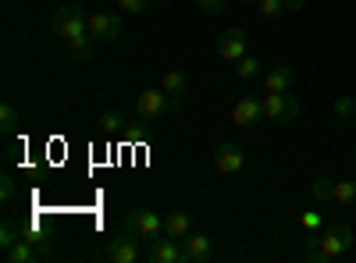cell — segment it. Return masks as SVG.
Masks as SVG:
<instances>
[{"label":"cell","instance_id":"cell-1","mask_svg":"<svg viewBox=\"0 0 356 263\" xmlns=\"http://www.w3.org/2000/svg\"><path fill=\"white\" fill-rule=\"evenodd\" d=\"M307 246H310V260H314V263H328V260H339V256L353 253L356 235H353L349 224H332V228H324V231H321V228L310 231Z\"/></svg>","mask_w":356,"mask_h":263},{"label":"cell","instance_id":"cell-2","mask_svg":"<svg viewBox=\"0 0 356 263\" xmlns=\"http://www.w3.org/2000/svg\"><path fill=\"white\" fill-rule=\"evenodd\" d=\"M50 28H54V33L61 36L65 43H72V40H79V36L89 33V15H86V8H79V4H65V8L54 11Z\"/></svg>","mask_w":356,"mask_h":263},{"label":"cell","instance_id":"cell-3","mask_svg":"<svg viewBox=\"0 0 356 263\" xmlns=\"http://www.w3.org/2000/svg\"><path fill=\"white\" fill-rule=\"evenodd\" d=\"M264 121H275V125H289L300 118V100L289 96V93H264Z\"/></svg>","mask_w":356,"mask_h":263},{"label":"cell","instance_id":"cell-4","mask_svg":"<svg viewBox=\"0 0 356 263\" xmlns=\"http://www.w3.org/2000/svg\"><path fill=\"white\" fill-rule=\"evenodd\" d=\"M175 107H178V100L168 96L161 85H157V90H143L136 96V114L143 121H157V118H164V110H175Z\"/></svg>","mask_w":356,"mask_h":263},{"label":"cell","instance_id":"cell-5","mask_svg":"<svg viewBox=\"0 0 356 263\" xmlns=\"http://www.w3.org/2000/svg\"><path fill=\"white\" fill-rule=\"evenodd\" d=\"M122 224H125V231H136L139 239H150V242L164 235V217H161V214H154V210H146V207L129 210Z\"/></svg>","mask_w":356,"mask_h":263},{"label":"cell","instance_id":"cell-6","mask_svg":"<svg viewBox=\"0 0 356 263\" xmlns=\"http://www.w3.org/2000/svg\"><path fill=\"white\" fill-rule=\"evenodd\" d=\"M139 256H143V249H139V235H136V231H122V235H114L107 242V260L111 263H136Z\"/></svg>","mask_w":356,"mask_h":263},{"label":"cell","instance_id":"cell-7","mask_svg":"<svg viewBox=\"0 0 356 263\" xmlns=\"http://www.w3.org/2000/svg\"><path fill=\"white\" fill-rule=\"evenodd\" d=\"M89 36H93L97 43H111L122 36V15L114 11H93L89 15Z\"/></svg>","mask_w":356,"mask_h":263},{"label":"cell","instance_id":"cell-8","mask_svg":"<svg viewBox=\"0 0 356 263\" xmlns=\"http://www.w3.org/2000/svg\"><path fill=\"white\" fill-rule=\"evenodd\" d=\"M146 260H150V263H189V256H186V249H182V239H171V235L154 239Z\"/></svg>","mask_w":356,"mask_h":263},{"label":"cell","instance_id":"cell-9","mask_svg":"<svg viewBox=\"0 0 356 263\" xmlns=\"http://www.w3.org/2000/svg\"><path fill=\"white\" fill-rule=\"evenodd\" d=\"M214 167L221 174H239L246 167V153H243V146L239 142H218V150H214Z\"/></svg>","mask_w":356,"mask_h":263},{"label":"cell","instance_id":"cell-10","mask_svg":"<svg viewBox=\"0 0 356 263\" xmlns=\"http://www.w3.org/2000/svg\"><path fill=\"white\" fill-rule=\"evenodd\" d=\"M260 121H264V100H260V96H243L239 103L232 107V125L257 128Z\"/></svg>","mask_w":356,"mask_h":263},{"label":"cell","instance_id":"cell-11","mask_svg":"<svg viewBox=\"0 0 356 263\" xmlns=\"http://www.w3.org/2000/svg\"><path fill=\"white\" fill-rule=\"evenodd\" d=\"M182 249L189 256V263H211L214 260V242L203 235V231H189L182 239Z\"/></svg>","mask_w":356,"mask_h":263},{"label":"cell","instance_id":"cell-12","mask_svg":"<svg viewBox=\"0 0 356 263\" xmlns=\"http://www.w3.org/2000/svg\"><path fill=\"white\" fill-rule=\"evenodd\" d=\"M246 53V33L243 28H228V33H221V40H218V57L221 61H239V57Z\"/></svg>","mask_w":356,"mask_h":263},{"label":"cell","instance_id":"cell-13","mask_svg":"<svg viewBox=\"0 0 356 263\" xmlns=\"http://www.w3.org/2000/svg\"><path fill=\"white\" fill-rule=\"evenodd\" d=\"M4 260H8V263H43V260H50V256H47L36 242L22 239L18 246H11V249L4 253Z\"/></svg>","mask_w":356,"mask_h":263},{"label":"cell","instance_id":"cell-14","mask_svg":"<svg viewBox=\"0 0 356 263\" xmlns=\"http://www.w3.org/2000/svg\"><path fill=\"white\" fill-rule=\"evenodd\" d=\"M292 82H296V71L289 65H278V68H271V71L264 75V90L267 93H289Z\"/></svg>","mask_w":356,"mask_h":263},{"label":"cell","instance_id":"cell-15","mask_svg":"<svg viewBox=\"0 0 356 263\" xmlns=\"http://www.w3.org/2000/svg\"><path fill=\"white\" fill-rule=\"evenodd\" d=\"M161 90H164L168 96H175L178 103H182V96L189 93V78L178 71V68H171V71H164V78H161Z\"/></svg>","mask_w":356,"mask_h":263},{"label":"cell","instance_id":"cell-16","mask_svg":"<svg viewBox=\"0 0 356 263\" xmlns=\"http://www.w3.org/2000/svg\"><path fill=\"white\" fill-rule=\"evenodd\" d=\"M189 231H193V221H189L186 210H171V214L164 217V235H171V239H186Z\"/></svg>","mask_w":356,"mask_h":263},{"label":"cell","instance_id":"cell-17","mask_svg":"<svg viewBox=\"0 0 356 263\" xmlns=\"http://www.w3.org/2000/svg\"><path fill=\"white\" fill-rule=\"evenodd\" d=\"M332 199L339 207H349L356 214V182L353 178H342V182H332Z\"/></svg>","mask_w":356,"mask_h":263},{"label":"cell","instance_id":"cell-18","mask_svg":"<svg viewBox=\"0 0 356 263\" xmlns=\"http://www.w3.org/2000/svg\"><path fill=\"white\" fill-rule=\"evenodd\" d=\"M25 239V228L15 221V217H4V224H0V249H11V246H18Z\"/></svg>","mask_w":356,"mask_h":263},{"label":"cell","instance_id":"cell-19","mask_svg":"<svg viewBox=\"0 0 356 263\" xmlns=\"http://www.w3.org/2000/svg\"><path fill=\"white\" fill-rule=\"evenodd\" d=\"M100 132H107V135H114V132H122L125 125H129V118H125V110H118V107H111V110H104L100 114Z\"/></svg>","mask_w":356,"mask_h":263},{"label":"cell","instance_id":"cell-20","mask_svg":"<svg viewBox=\"0 0 356 263\" xmlns=\"http://www.w3.org/2000/svg\"><path fill=\"white\" fill-rule=\"evenodd\" d=\"M22 128V114L11 107V103H4V107H0V132H4V135H15Z\"/></svg>","mask_w":356,"mask_h":263},{"label":"cell","instance_id":"cell-21","mask_svg":"<svg viewBox=\"0 0 356 263\" xmlns=\"http://www.w3.org/2000/svg\"><path fill=\"white\" fill-rule=\"evenodd\" d=\"M68 50H72V57H79V61H89V57H93V50H97V40L86 33V36L72 40V43H68Z\"/></svg>","mask_w":356,"mask_h":263},{"label":"cell","instance_id":"cell-22","mask_svg":"<svg viewBox=\"0 0 356 263\" xmlns=\"http://www.w3.org/2000/svg\"><path fill=\"white\" fill-rule=\"evenodd\" d=\"M285 11H289L285 0H257V15L267 18V22H271V18H282Z\"/></svg>","mask_w":356,"mask_h":263},{"label":"cell","instance_id":"cell-23","mask_svg":"<svg viewBox=\"0 0 356 263\" xmlns=\"http://www.w3.org/2000/svg\"><path fill=\"white\" fill-rule=\"evenodd\" d=\"M235 75H239V78H257L260 75V61L250 57V53H243L239 61H235Z\"/></svg>","mask_w":356,"mask_h":263},{"label":"cell","instance_id":"cell-24","mask_svg":"<svg viewBox=\"0 0 356 263\" xmlns=\"http://www.w3.org/2000/svg\"><path fill=\"white\" fill-rule=\"evenodd\" d=\"M154 0H114V8L122 11V15H143V11H150Z\"/></svg>","mask_w":356,"mask_h":263},{"label":"cell","instance_id":"cell-25","mask_svg":"<svg viewBox=\"0 0 356 263\" xmlns=\"http://www.w3.org/2000/svg\"><path fill=\"white\" fill-rule=\"evenodd\" d=\"M15 196H18L15 174H4V178H0V199H4V203H15Z\"/></svg>","mask_w":356,"mask_h":263},{"label":"cell","instance_id":"cell-26","mask_svg":"<svg viewBox=\"0 0 356 263\" xmlns=\"http://www.w3.org/2000/svg\"><path fill=\"white\" fill-rule=\"evenodd\" d=\"M196 4H200L207 15H221V11L228 8V0H196Z\"/></svg>","mask_w":356,"mask_h":263},{"label":"cell","instance_id":"cell-27","mask_svg":"<svg viewBox=\"0 0 356 263\" xmlns=\"http://www.w3.org/2000/svg\"><path fill=\"white\" fill-rule=\"evenodd\" d=\"M335 110L342 114V118H349V114H356V100L353 96H339L335 100Z\"/></svg>","mask_w":356,"mask_h":263},{"label":"cell","instance_id":"cell-28","mask_svg":"<svg viewBox=\"0 0 356 263\" xmlns=\"http://www.w3.org/2000/svg\"><path fill=\"white\" fill-rule=\"evenodd\" d=\"M321 224H324V221H321V214H317V210H310V214H303V228H307V231H317Z\"/></svg>","mask_w":356,"mask_h":263},{"label":"cell","instance_id":"cell-29","mask_svg":"<svg viewBox=\"0 0 356 263\" xmlns=\"http://www.w3.org/2000/svg\"><path fill=\"white\" fill-rule=\"evenodd\" d=\"M285 8L289 11H300V8H307V0H285Z\"/></svg>","mask_w":356,"mask_h":263},{"label":"cell","instance_id":"cell-30","mask_svg":"<svg viewBox=\"0 0 356 263\" xmlns=\"http://www.w3.org/2000/svg\"><path fill=\"white\" fill-rule=\"evenodd\" d=\"M243 4H257V0H243Z\"/></svg>","mask_w":356,"mask_h":263},{"label":"cell","instance_id":"cell-31","mask_svg":"<svg viewBox=\"0 0 356 263\" xmlns=\"http://www.w3.org/2000/svg\"><path fill=\"white\" fill-rule=\"evenodd\" d=\"M353 4H356V0H353Z\"/></svg>","mask_w":356,"mask_h":263}]
</instances>
